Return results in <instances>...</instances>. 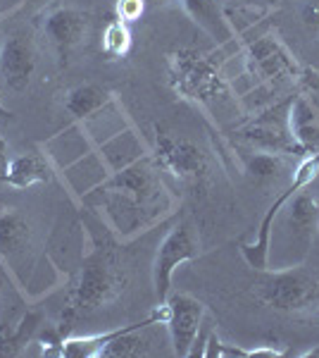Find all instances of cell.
Listing matches in <instances>:
<instances>
[{
  "instance_id": "1",
  "label": "cell",
  "mask_w": 319,
  "mask_h": 358,
  "mask_svg": "<svg viewBox=\"0 0 319 358\" xmlns=\"http://www.w3.org/2000/svg\"><path fill=\"white\" fill-rule=\"evenodd\" d=\"M126 285V275L121 270L119 261L110 248H96L89 258H86L81 275L77 280V287L72 289L69 306L62 315L60 327L67 334V327L81 315H89L94 310L103 308L110 301L119 296Z\"/></svg>"
},
{
  "instance_id": "2",
  "label": "cell",
  "mask_w": 319,
  "mask_h": 358,
  "mask_svg": "<svg viewBox=\"0 0 319 358\" xmlns=\"http://www.w3.org/2000/svg\"><path fill=\"white\" fill-rule=\"evenodd\" d=\"M81 203L96 208L103 213L105 222L110 224L112 234H117L119 241H129L136 234L146 232L155 222L162 220L167 213L172 210V199H146L131 192H121V189L98 187Z\"/></svg>"
},
{
  "instance_id": "3",
  "label": "cell",
  "mask_w": 319,
  "mask_h": 358,
  "mask_svg": "<svg viewBox=\"0 0 319 358\" xmlns=\"http://www.w3.org/2000/svg\"><path fill=\"white\" fill-rule=\"evenodd\" d=\"M276 217H281L283 229H281V236L272 234V239H283V248H281V253L269 258V263L276 265V268H272V270L295 268V265L303 263L312 241H315V234L319 227V201L310 192L300 189L298 194H293L291 199L283 203Z\"/></svg>"
},
{
  "instance_id": "4",
  "label": "cell",
  "mask_w": 319,
  "mask_h": 358,
  "mask_svg": "<svg viewBox=\"0 0 319 358\" xmlns=\"http://www.w3.org/2000/svg\"><path fill=\"white\" fill-rule=\"evenodd\" d=\"M167 72H170L172 89L188 101L210 103L212 98L224 94L222 67L212 55L191 48L177 50L167 55Z\"/></svg>"
},
{
  "instance_id": "5",
  "label": "cell",
  "mask_w": 319,
  "mask_h": 358,
  "mask_svg": "<svg viewBox=\"0 0 319 358\" xmlns=\"http://www.w3.org/2000/svg\"><path fill=\"white\" fill-rule=\"evenodd\" d=\"M255 294L265 306L276 310H303L319 301V277L295 268L272 270L255 287Z\"/></svg>"
},
{
  "instance_id": "6",
  "label": "cell",
  "mask_w": 319,
  "mask_h": 358,
  "mask_svg": "<svg viewBox=\"0 0 319 358\" xmlns=\"http://www.w3.org/2000/svg\"><path fill=\"white\" fill-rule=\"evenodd\" d=\"M155 165L167 170L181 182H200L207 175V155L198 143L181 136H172L170 131L155 134Z\"/></svg>"
},
{
  "instance_id": "7",
  "label": "cell",
  "mask_w": 319,
  "mask_h": 358,
  "mask_svg": "<svg viewBox=\"0 0 319 358\" xmlns=\"http://www.w3.org/2000/svg\"><path fill=\"white\" fill-rule=\"evenodd\" d=\"M195 258H198V239H195V232L186 222L177 224V227L162 239L158 253H155V263H153V282H155V294H158L160 303H165L167 296H170L174 270L181 263L195 261Z\"/></svg>"
},
{
  "instance_id": "8",
  "label": "cell",
  "mask_w": 319,
  "mask_h": 358,
  "mask_svg": "<svg viewBox=\"0 0 319 358\" xmlns=\"http://www.w3.org/2000/svg\"><path fill=\"white\" fill-rule=\"evenodd\" d=\"M248 72L260 84H283L300 79V69L274 36H260L246 48Z\"/></svg>"
},
{
  "instance_id": "9",
  "label": "cell",
  "mask_w": 319,
  "mask_h": 358,
  "mask_svg": "<svg viewBox=\"0 0 319 358\" xmlns=\"http://www.w3.org/2000/svg\"><path fill=\"white\" fill-rule=\"evenodd\" d=\"M167 332L172 339L174 356H193V349L198 344V334L202 325V315H205V306L198 299L188 296V294H170L167 296Z\"/></svg>"
},
{
  "instance_id": "10",
  "label": "cell",
  "mask_w": 319,
  "mask_h": 358,
  "mask_svg": "<svg viewBox=\"0 0 319 358\" xmlns=\"http://www.w3.org/2000/svg\"><path fill=\"white\" fill-rule=\"evenodd\" d=\"M288 106L291 101L274 106L269 110L260 113L246 129L241 131L251 146L258 151H269V153H281V155H303L298 148V143L293 141L291 129H288Z\"/></svg>"
},
{
  "instance_id": "11",
  "label": "cell",
  "mask_w": 319,
  "mask_h": 358,
  "mask_svg": "<svg viewBox=\"0 0 319 358\" xmlns=\"http://www.w3.org/2000/svg\"><path fill=\"white\" fill-rule=\"evenodd\" d=\"M36 69V45L24 31L5 36L0 45V77L13 91H24Z\"/></svg>"
},
{
  "instance_id": "12",
  "label": "cell",
  "mask_w": 319,
  "mask_h": 358,
  "mask_svg": "<svg viewBox=\"0 0 319 358\" xmlns=\"http://www.w3.org/2000/svg\"><path fill=\"white\" fill-rule=\"evenodd\" d=\"M89 22H91L89 15L81 13L77 8H55L45 15L43 31L50 38V43L62 55H67L74 45L84 41L86 31H89Z\"/></svg>"
},
{
  "instance_id": "13",
  "label": "cell",
  "mask_w": 319,
  "mask_h": 358,
  "mask_svg": "<svg viewBox=\"0 0 319 358\" xmlns=\"http://www.w3.org/2000/svg\"><path fill=\"white\" fill-rule=\"evenodd\" d=\"M57 175H60L62 184L69 189V194H72L74 199L84 201L86 196L94 192V189L101 187V184L110 177V170H107V165L103 163L101 153L94 148V151H89L84 158H79V160H74L72 165L62 167Z\"/></svg>"
},
{
  "instance_id": "14",
  "label": "cell",
  "mask_w": 319,
  "mask_h": 358,
  "mask_svg": "<svg viewBox=\"0 0 319 358\" xmlns=\"http://www.w3.org/2000/svg\"><path fill=\"white\" fill-rule=\"evenodd\" d=\"M89 151H94V141H91L89 131L81 122H74L65 127L62 131H57L55 136H50L48 141L43 143V155L50 160V165L55 167L57 172L62 167L72 165L74 160L84 158Z\"/></svg>"
},
{
  "instance_id": "15",
  "label": "cell",
  "mask_w": 319,
  "mask_h": 358,
  "mask_svg": "<svg viewBox=\"0 0 319 358\" xmlns=\"http://www.w3.org/2000/svg\"><path fill=\"white\" fill-rule=\"evenodd\" d=\"M29 246H31V227L27 217L17 210L0 213V258L17 270L24 263Z\"/></svg>"
},
{
  "instance_id": "16",
  "label": "cell",
  "mask_w": 319,
  "mask_h": 358,
  "mask_svg": "<svg viewBox=\"0 0 319 358\" xmlns=\"http://www.w3.org/2000/svg\"><path fill=\"white\" fill-rule=\"evenodd\" d=\"M96 151L101 153L110 175L124 170V167H129L131 163L141 160L143 155H148L146 146H143V138L136 134L133 127H121L119 131H114L112 136H107L105 141L98 143Z\"/></svg>"
},
{
  "instance_id": "17",
  "label": "cell",
  "mask_w": 319,
  "mask_h": 358,
  "mask_svg": "<svg viewBox=\"0 0 319 358\" xmlns=\"http://www.w3.org/2000/svg\"><path fill=\"white\" fill-rule=\"evenodd\" d=\"M288 129L300 153L307 155L319 148V108L307 96L291 98L288 106Z\"/></svg>"
},
{
  "instance_id": "18",
  "label": "cell",
  "mask_w": 319,
  "mask_h": 358,
  "mask_svg": "<svg viewBox=\"0 0 319 358\" xmlns=\"http://www.w3.org/2000/svg\"><path fill=\"white\" fill-rule=\"evenodd\" d=\"M181 5L191 17V22L198 29H202L212 41L229 43L234 38L236 29L229 22L219 0H181Z\"/></svg>"
},
{
  "instance_id": "19",
  "label": "cell",
  "mask_w": 319,
  "mask_h": 358,
  "mask_svg": "<svg viewBox=\"0 0 319 358\" xmlns=\"http://www.w3.org/2000/svg\"><path fill=\"white\" fill-rule=\"evenodd\" d=\"M53 170L50 160L45 158L43 153H29V155H20V158L10 160L8 167V177H5V184L15 189H29L34 184H43L53 179Z\"/></svg>"
},
{
  "instance_id": "20",
  "label": "cell",
  "mask_w": 319,
  "mask_h": 358,
  "mask_svg": "<svg viewBox=\"0 0 319 358\" xmlns=\"http://www.w3.org/2000/svg\"><path fill=\"white\" fill-rule=\"evenodd\" d=\"M114 101V96L107 89L98 84H81L65 96V110L72 115L77 122H84L91 115L103 110L105 106Z\"/></svg>"
},
{
  "instance_id": "21",
  "label": "cell",
  "mask_w": 319,
  "mask_h": 358,
  "mask_svg": "<svg viewBox=\"0 0 319 358\" xmlns=\"http://www.w3.org/2000/svg\"><path fill=\"white\" fill-rule=\"evenodd\" d=\"M40 322L38 313H27L17 325H0V356H17L31 342Z\"/></svg>"
},
{
  "instance_id": "22",
  "label": "cell",
  "mask_w": 319,
  "mask_h": 358,
  "mask_svg": "<svg viewBox=\"0 0 319 358\" xmlns=\"http://www.w3.org/2000/svg\"><path fill=\"white\" fill-rule=\"evenodd\" d=\"M131 48V31L129 24L121 20H112L103 31V53L107 57H121Z\"/></svg>"
},
{
  "instance_id": "23",
  "label": "cell",
  "mask_w": 319,
  "mask_h": 358,
  "mask_svg": "<svg viewBox=\"0 0 319 358\" xmlns=\"http://www.w3.org/2000/svg\"><path fill=\"white\" fill-rule=\"evenodd\" d=\"M283 170V158L281 153H269V151H258L248 160V172L260 179L276 177Z\"/></svg>"
},
{
  "instance_id": "24",
  "label": "cell",
  "mask_w": 319,
  "mask_h": 358,
  "mask_svg": "<svg viewBox=\"0 0 319 358\" xmlns=\"http://www.w3.org/2000/svg\"><path fill=\"white\" fill-rule=\"evenodd\" d=\"M117 20L121 22H136L141 20L143 10H146V0H117Z\"/></svg>"
},
{
  "instance_id": "25",
  "label": "cell",
  "mask_w": 319,
  "mask_h": 358,
  "mask_svg": "<svg viewBox=\"0 0 319 358\" xmlns=\"http://www.w3.org/2000/svg\"><path fill=\"white\" fill-rule=\"evenodd\" d=\"M300 17H303V24L319 36V0H307Z\"/></svg>"
},
{
  "instance_id": "26",
  "label": "cell",
  "mask_w": 319,
  "mask_h": 358,
  "mask_svg": "<svg viewBox=\"0 0 319 358\" xmlns=\"http://www.w3.org/2000/svg\"><path fill=\"white\" fill-rule=\"evenodd\" d=\"M219 351H222V339H219L217 334H210L205 349H200V356L202 358H219Z\"/></svg>"
},
{
  "instance_id": "27",
  "label": "cell",
  "mask_w": 319,
  "mask_h": 358,
  "mask_svg": "<svg viewBox=\"0 0 319 358\" xmlns=\"http://www.w3.org/2000/svg\"><path fill=\"white\" fill-rule=\"evenodd\" d=\"M8 141L3 138L0 134V182H5V177H8V167H10V155H8Z\"/></svg>"
},
{
  "instance_id": "28",
  "label": "cell",
  "mask_w": 319,
  "mask_h": 358,
  "mask_svg": "<svg viewBox=\"0 0 319 358\" xmlns=\"http://www.w3.org/2000/svg\"><path fill=\"white\" fill-rule=\"evenodd\" d=\"M22 3H24V0H0V15L13 13V10H15V8H20Z\"/></svg>"
},
{
  "instance_id": "29",
  "label": "cell",
  "mask_w": 319,
  "mask_h": 358,
  "mask_svg": "<svg viewBox=\"0 0 319 358\" xmlns=\"http://www.w3.org/2000/svg\"><path fill=\"white\" fill-rule=\"evenodd\" d=\"M303 356H307V358H319V344L315 346V349H310V351H305Z\"/></svg>"
},
{
  "instance_id": "30",
  "label": "cell",
  "mask_w": 319,
  "mask_h": 358,
  "mask_svg": "<svg viewBox=\"0 0 319 358\" xmlns=\"http://www.w3.org/2000/svg\"><path fill=\"white\" fill-rule=\"evenodd\" d=\"M155 3H165V0H155Z\"/></svg>"
},
{
  "instance_id": "31",
  "label": "cell",
  "mask_w": 319,
  "mask_h": 358,
  "mask_svg": "<svg viewBox=\"0 0 319 358\" xmlns=\"http://www.w3.org/2000/svg\"><path fill=\"white\" fill-rule=\"evenodd\" d=\"M0 213H3V208H0Z\"/></svg>"
}]
</instances>
